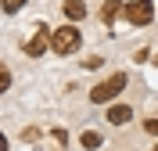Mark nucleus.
I'll use <instances>...</instances> for the list:
<instances>
[{
    "label": "nucleus",
    "instance_id": "nucleus-1",
    "mask_svg": "<svg viewBox=\"0 0 158 151\" xmlns=\"http://www.w3.org/2000/svg\"><path fill=\"white\" fill-rule=\"evenodd\" d=\"M79 43H83V36H79L76 25H61V29L50 32V50L54 54H61V58H69V54H76Z\"/></svg>",
    "mask_w": 158,
    "mask_h": 151
},
{
    "label": "nucleus",
    "instance_id": "nucleus-2",
    "mask_svg": "<svg viewBox=\"0 0 158 151\" xmlns=\"http://www.w3.org/2000/svg\"><path fill=\"white\" fill-rule=\"evenodd\" d=\"M122 90H126V72H115V76H108L104 83H97V86L90 90V101H94V104H108V101L118 97Z\"/></svg>",
    "mask_w": 158,
    "mask_h": 151
},
{
    "label": "nucleus",
    "instance_id": "nucleus-3",
    "mask_svg": "<svg viewBox=\"0 0 158 151\" xmlns=\"http://www.w3.org/2000/svg\"><path fill=\"white\" fill-rule=\"evenodd\" d=\"M126 18L133 22V25H148V22L155 18V4H151V0H133V4H126Z\"/></svg>",
    "mask_w": 158,
    "mask_h": 151
},
{
    "label": "nucleus",
    "instance_id": "nucleus-4",
    "mask_svg": "<svg viewBox=\"0 0 158 151\" xmlns=\"http://www.w3.org/2000/svg\"><path fill=\"white\" fill-rule=\"evenodd\" d=\"M22 50H25L29 58H40L43 50H50V29H47V25H43V22H40V29H36V36H32L29 43H22Z\"/></svg>",
    "mask_w": 158,
    "mask_h": 151
},
{
    "label": "nucleus",
    "instance_id": "nucleus-5",
    "mask_svg": "<svg viewBox=\"0 0 158 151\" xmlns=\"http://www.w3.org/2000/svg\"><path fill=\"white\" fill-rule=\"evenodd\" d=\"M61 15L69 22H83L86 18V4H83V0H65V4H61Z\"/></svg>",
    "mask_w": 158,
    "mask_h": 151
},
{
    "label": "nucleus",
    "instance_id": "nucleus-6",
    "mask_svg": "<svg viewBox=\"0 0 158 151\" xmlns=\"http://www.w3.org/2000/svg\"><path fill=\"white\" fill-rule=\"evenodd\" d=\"M129 119H133V108L129 104H111L108 108V122H115V126L118 122H129Z\"/></svg>",
    "mask_w": 158,
    "mask_h": 151
},
{
    "label": "nucleus",
    "instance_id": "nucleus-7",
    "mask_svg": "<svg viewBox=\"0 0 158 151\" xmlns=\"http://www.w3.org/2000/svg\"><path fill=\"white\" fill-rule=\"evenodd\" d=\"M122 4H118V0H108V4H104V7H101V22H104V25H111V22L118 18V15H122Z\"/></svg>",
    "mask_w": 158,
    "mask_h": 151
},
{
    "label": "nucleus",
    "instance_id": "nucleus-8",
    "mask_svg": "<svg viewBox=\"0 0 158 151\" xmlns=\"http://www.w3.org/2000/svg\"><path fill=\"white\" fill-rule=\"evenodd\" d=\"M83 148H86V151H94V148H101V133H94V130H86V133H83Z\"/></svg>",
    "mask_w": 158,
    "mask_h": 151
},
{
    "label": "nucleus",
    "instance_id": "nucleus-9",
    "mask_svg": "<svg viewBox=\"0 0 158 151\" xmlns=\"http://www.w3.org/2000/svg\"><path fill=\"white\" fill-rule=\"evenodd\" d=\"M7 86H11V72H7V69H4V65H0V94L7 90Z\"/></svg>",
    "mask_w": 158,
    "mask_h": 151
},
{
    "label": "nucleus",
    "instance_id": "nucleus-10",
    "mask_svg": "<svg viewBox=\"0 0 158 151\" xmlns=\"http://www.w3.org/2000/svg\"><path fill=\"white\" fill-rule=\"evenodd\" d=\"M144 130H148V133H151V137H158V119H155V115H151V119H148V122H144Z\"/></svg>",
    "mask_w": 158,
    "mask_h": 151
},
{
    "label": "nucleus",
    "instance_id": "nucleus-11",
    "mask_svg": "<svg viewBox=\"0 0 158 151\" xmlns=\"http://www.w3.org/2000/svg\"><path fill=\"white\" fill-rule=\"evenodd\" d=\"M22 4H25V0H4V11L11 15V11H18V7H22Z\"/></svg>",
    "mask_w": 158,
    "mask_h": 151
},
{
    "label": "nucleus",
    "instance_id": "nucleus-12",
    "mask_svg": "<svg viewBox=\"0 0 158 151\" xmlns=\"http://www.w3.org/2000/svg\"><path fill=\"white\" fill-rule=\"evenodd\" d=\"M83 69H90V72H97V69H101V58H86V65H83Z\"/></svg>",
    "mask_w": 158,
    "mask_h": 151
},
{
    "label": "nucleus",
    "instance_id": "nucleus-13",
    "mask_svg": "<svg viewBox=\"0 0 158 151\" xmlns=\"http://www.w3.org/2000/svg\"><path fill=\"white\" fill-rule=\"evenodd\" d=\"M0 151H7V137H4V133H0Z\"/></svg>",
    "mask_w": 158,
    "mask_h": 151
},
{
    "label": "nucleus",
    "instance_id": "nucleus-14",
    "mask_svg": "<svg viewBox=\"0 0 158 151\" xmlns=\"http://www.w3.org/2000/svg\"><path fill=\"white\" fill-rule=\"evenodd\" d=\"M151 151H158V144H155V148H151Z\"/></svg>",
    "mask_w": 158,
    "mask_h": 151
}]
</instances>
